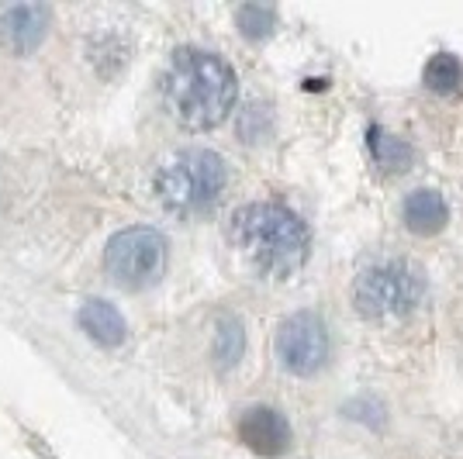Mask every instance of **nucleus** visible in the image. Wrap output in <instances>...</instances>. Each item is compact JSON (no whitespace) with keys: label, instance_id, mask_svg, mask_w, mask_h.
<instances>
[{"label":"nucleus","instance_id":"9","mask_svg":"<svg viewBox=\"0 0 463 459\" xmlns=\"http://www.w3.org/2000/svg\"><path fill=\"white\" fill-rule=\"evenodd\" d=\"M402 214H405L408 231H415V235H436L449 221V208L436 191H411L405 197Z\"/></svg>","mask_w":463,"mask_h":459},{"label":"nucleus","instance_id":"12","mask_svg":"<svg viewBox=\"0 0 463 459\" xmlns=\"http://www.w3.org/2000/svg\"><path fill=\"white\" fill-rule=\"evenodd\" d=\"M463 83V66L457 56L449 52H436V56L425 62V87L436 90V94H453L460 90Z\"/></svg>","mask_w":463,"mask_h":459},{"label":"nucleus","instance_id":"6","mask_svg":"<svg viewBox=\"0 0 463 459\" xmlns=\"http://www.w3.org/2000/svg\"><path fill=\"white\" fill-rule=\"evenodd\" d=\"M277 360L284 370L308 377L315 370H322L328 360V332L326 322L311 311L290 314L284 325L277 328Z\"/></svg>","mask_w":463,"mask_h":459},{"label":"nucleus","instance_id":"1","mask_svg":"<svg viewBox=\"0 0 463 459\" xmlns=\"http://www.w3.org/2000/svg\"><path fill=\"white\" fill-rule=\"evenodd\" d=\"M163 100L184 128L208 132L229 117L232 104H235V73L229 62L214 52L180 49L166 62Z\"/></svg>","mask_w":463,"mask_h":459},{"label":"nucleus","instance_id":"13","mask_svg":"<svg viewBox=\"0 0 463 459\" xmlns=\"http://www.w3.org/2000/svg\"><path fill=\"white\" fill-rule=\"evenodd\" d=\"M242 349H246V335H242L239 318H222L218 332H214V360H218V366H235Z\"/></svg>","mask_w":463,"mask_h":459},{"label":"nucleus","instance_id":"14","mask_svg":"<svg viewBox=\"0 0 463 459\" xmlns=\"http://www.w3.org/2000/svg\"><path fill=\"white\" fill-rule=\"evenodd\" d=\"M239 28H242L246 39H263V35H270L273 28V11L246 4V7H239Z\"/></svg>","mask_w":463,"mask_h":459},{"label":"nucleus","instance_id":"2","mask_svg":"<svg viewBox=\"0 0 463 459\" xmlns=\"http://www.w3.org/2000/svg\"><path fill=\"white\" fill-rule=\"evenodd\" d=\"M232 246L239 256L270 276H290L308 259V229L280 204H246L232 214Z\"/></svg>","mask_w":463,"mask_h":459},{"label":"nucleus","instance_id":"5","mask_svg":"<svg viewBox=\"0 0 463 459\" xmlns=\"http://www.w3.org/2000/svg\"><path fill=\"white\" fill-rule=\"evenodd\" d=\"M108 273L128 290L153 287L166 269V239L156 229H125L108 242Z\"/></svg>","mask_w":463,"mask_h":459},{"label":"nucleus","instance_id":"3","mask_svg":"<svg viewBox=\"0 0 463 459\" xmlns=\"http://www.w3.org/2000/svg\"><path fill=\"white\" fill-rule=\"evenodd\" d=\"M225 183H229V170L222 155L208 149L176 153L156 173V193L176 214H197V211L214 208L218 197L225 193Z\"/></svg>","mask_w":463,"mask_h":459},{"label":"nucleus","instance_id":"7","mask_svg":"<svg viewBox=\"0 0 463 459\" xmlns=\"http://www.w3.org/2000/svg\"><path fill=\"white\" fill-rule=\"evenodd\" d=\"M52 11L45 4H11L0 7V45L7 52H32L49 32Z\"/></svg>","mask_w":463,"mask_h":459},{"label":"nucleus","instance_id":"4","mask_svg":"<svg viewBox=\"0 0 463 459\" xmlns=\"http://www.w3.org/2000/svg\"><path fill=\"white\" fill-rule=\"evenodd\" d=\"M353 301L367 318H402L422 301V276L411 263L402 259L373 263L356 276Z\"/></svg>","mask_w":463,"mask_h":459},{"label":"nucleus","instance_id":"11","mask_svg":"<svg viewBox=\"0 0 463 459\" xmlns=\"http://www.w3.org/2000/svg\"><path fill=\"white\" fill-rule=\"evenodd\" d=\"M367 138L377 166H384V170H405L408 163H411V145L402 142V138H394V135H387L381 125H373Z\"/></svg>","mask_w":463,"mask_h":459},{"label":"nucleus","instance_id":"10","mask_svg":"<svg viewBox=\"0 0 463 459\" xmlns=\"http://www.w3.org/2000/svg\"><path fill=\"white\" fill-rule=\"evenodd\" d=\"M80 325L83 332L100 345H121L125 342V318L118 314V307H111L108 301H87L80 307Z\"/></svg>","mask_w":463,"mask_h":459},{"label":"nucleus","instance_id":"8","mask_svg":"<svg viewBox=\"0 0 463 459\" xmlns=\"http://www.w3.org/2000/svg\"><path fill=\"white\" fill-rule=\"evenodd\" d=\"M239 442L256 456H284L290 445V425L273 407H250L239 418Z\"/></svg>","mask_w":463,"mask_h":459}]
</instances>
